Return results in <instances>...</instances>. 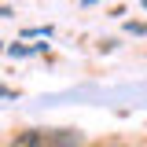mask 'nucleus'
Segmentation results:
<instances>
[{
  "label": "nucleus",
  "instance_id": "1",
  "mask_svg": "<svg viewBox=\"0 0 147 147\" xmlns=\"http://www.w3.org/2000/svg\"><path fill=\"white\" fill-rule=\"evenodd\" d=\"M7 55H30L26 44H7Z\"/></svg>",
  "mask_w": 147,
  "mask_h": 147
},
{
  "label": "nucleus",
  "instance_id": "2",
  "mask_svg": "<svg viewBox=\"0 0 147 147\" xmlns=\"http://www.w3.org/2000/svg\"><path fill=\"white\" fill-rule=\"evenodd\" d=\"M129 33H147V22H129Z\"/></svg>",
  "mask_w": 147,
  "mask_h": 147
},
{
  "label": "nucleus",
  "instance_id": "3",
  "mask_svg": "<svg viewBox=\"0 0 147 147\" xmlns=\"http://www.w3.org/2000/svg\"><path fill=\"white\" fill-rule=\"evenodd\" d=\"M0 96H4V99H15V92H11V88H0Z\"/></svg>",
  "mask_w": 147,
  "mask_h": 147
},
{
  "label": "nucleus",
  "instance_id": "4",
  "mask_svg": "<svg viewBox=\"0 0 147 147\" xmlns=\"http://www.w3.org/2000/svg\"><path fill=\"white\" fill-rule=\"evenodd\" d=\"M11 15V7H4V4H0V18H7Z\"/></svg>",
  "mask_w": 147,
  "mask_h": 147
},
{
  "label": "nucleus",
  "instance_id": "5",
  "mask_svg": "<svg viewBox=\"0 0 147 147\" xmlns=\"http://www.w3.org/2000/svg\"><path fill=\"white\" fill-rule=\"evenodd\" d=\"M92 147H121V144H92Z\"/></svg>",
  "mask_w": 147,
  "mask_h": 147
},
{
  "label": "nucleus",
  "instance_id": "6",
  "mask_svg": "<svg viewBox=\"0 0 147 147\" xmlns=\"http://www.w3.org/2000/svg\"><path fill=\"white\" fill-rule=\"evenodd\" d=\"M81 4H85V7H92V4H96V0H81Z\"/></svg>",
  "mask_w": 147,
  "mask_h": 147
},
{
  "label": "nucleus",
  "instance_id": "7",
  "mask_svg": "<svg viewBox=\"0 0 147 147\" xmlns=\"http://www.w3.org/2000/svg\"><path fill=\"white\" fill-rule=\"evenodd\" d=\"M140 4H144V7H147V0H140Z\"/></svg>",
  "mask_w": 147,
  "mask_h": 147
}]
</instances>
